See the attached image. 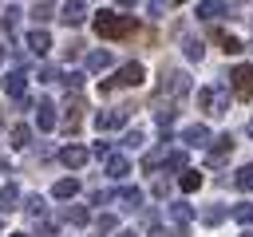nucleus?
Returning a JSON list of instances; mask_svg holds the SVG:
<instances>
[{"instance_id":"nucleus-10","label":"nucleus","mask_w":253,"mask_h":237,"mask_svg":"<svg viewBox=\"0 0 253 237\" xmlns=\"http://www.w3.org/2000/svg\"><path fill=\"white\" fill-rule=\"evenodd\" d=\"M126 115H130L126 107H119V111H99V115H95V126H99V130H115V126L126 122Z\"/></svg>"},{"instance_id":"nucleus-44","label":"nucleus","mask_w":253,"mask_h":237,"mask_svg":"<svg viewBox=\"0 0 253 237\" xmlns=\"http://www.w3.org/2000/svg\"><path fill=\"white\" fill-rule=\"evenodd\" d=\"M119 237H138V233H134V229H123V233H119Z\"/></svg>"},{"instance_id":"nucleus-33","label":"nucleus","mask_w":253,"mask_h":237,"mask_svg":"<svg viewBox=\"0 0 253 237\" xmlns=\"http://www.w3.org/2000/svg\"><path fill=\"white\" fill-rule=\"evenodd\" d=\"M186 166V150H166V170H182Z\"/></svg>"},{"instance_id":"nucleus-21","label":"nucleus","mask_w":253,"mask_h":237,"mask_svg":"<svg viewBox=\"0 0 253 237\" xmlns=\"http://www.w3.org/2000/svg\"><path fill=\"white\" fill-rule=\"evenodd\" d=\"M213 40L221 43V51H225V55H237V51H245V43H241L237 36H229V32H213Z\"/></svg>"},{"instance_id":"nucleus-26","label":"nucleus","mask_w":253,"mask_h":237,"mask_svg":"<svg viewBox=\"0 0 253 237\" xmlns=\"http://www.w3.org/2000/svg\"><path fill=\"white\" fill-rule=\"evenodd\" d=\"M229 217H233L237 225H253V201H237V205L229 209Z\"/></svg>"},{"instance_id":"nucleus-30","label":"nucleus","mask_w":253,"mask_h":237,"mask_svg":"<svg viewBox=\"0 0 253 237\" xmlns=\"http://www.w3.org/2000/svg\"><path fill=\"white\" fill-rule=\"evenodd\" d=\"M154 122H158L162 130H170V122H174V103H166V107H158V111H154Z\"/></svg>"},{"instance_id":"nucleus-48","label":"nucleus","mask_w":253,"mask_h":237,"mask_svg":"<svg viewBox=\"0 0 253 237\" xmlns=\"http://www.w3.org/2000/svg\"><path fill=\"white\" fill-rule=\"evenodd\" d=\"M12 237H28V233H12Z\"/></svg>"},{"instance_id":"nucleus-31","label":"nucleus","mask_w":253,"mask_h":237,"mask_svg":"<svg viewBox=\"0 0 253 237\" xmlns=\"http://www.w3.org/2000/svg\"><path fill=\"white\" fill-rule=\"evenodd\" d=\"M182 47H186V59H194V63H198V59L206 55V43H202V40H186Z\"/></svg>"},{"instance_id":"nucleus-47","label":"nucleus","mask_w":253,"mask_h":237,"mask_svg":"<svg viewBox=\"0 0 253 237\" xmlns=\"http://www.w3.org/2000/svg\"><path fill=\"white\" fill-rule=\"evenodd\" d=\"M0 63H4V47H0Z\"/></svg>"},{"instance_id":"nucleus-7","label":"nucleus","mask_w":253,"mask_h":237,"mask_svg":"<svg viewBox=\"0 0 253 237\" xmlns=\"http://www.w3.org/2000/svg\"><path fill=\"white\" fill-rule=\"evenodd\" d=\"M55 122H59L55 103H51V99H40V103H36V126H40V130H55Z\"/></svg>"},{"instance_id":"nucleus-11","label":"nucleus","mask_w":253,"mask_h":237,"mask_svg":"<svg viewBox=\"0 0 253 237\" xmlns=\"http://www.w3.org/2000/svg\"><path fill=\"white\" fill-rule=\"evenodd\" d=\"M229 154H233V134H221V138H213V146H210V166H221Z\"/></svg>"},{"instance_id":"nucleus-12","label":"nucleus","mask_w":253,"mask_h":237,"mask_svg":"<svg viewBox=\"0 0 253 237\" xmlns=\"http://www.w3.org/2000/svg\"><path fill=\"white\" fill-rule=\"evenodd\" d=\"M0 87H4V91H8L12 99H20V95L28 91V71H24V67H16V71H12V75H8V79H4Z\"/></svg>"},{"instance_id":"nucleus-28","label":"nucleus","mask_w":253,"mask_h":237,"mask_svg":"<svg viewBox=\"0 0 253 237\" xmlns=\"http://www.w3.org/2000/svg\"><path fill=\"white\" fill-rule=\"evenodd\" d=\"M87 217H91V213H87L83 205H67V209H63V221H71V225H87Z\"/></svg>"},{"instance_id":"nucleus-23","label":"nucleus","mask_w":253,"mask_h":237,"mask_svg":"<svg viewBox=\"0 0 253 237\" xmlns=\"http://www.w3.org/2000/svg\"><path fill=\"white\" fill-rule=\"evenodd\" d=\"M20 205V190L16 186H0V213H12Z\"/></svg>"},{"instance_id":"nucleus-19","label":"nucleus","mask_w":253,"mask_h":237,"mask_svg":"<svg viewBox=\"0 0 253 237\" xmlns=\"http://www.w3.org/2000/svg\"><path fill=\"white\" fill-rule=\"evenodd\" d=\"M111 63H115V55H111L107 47H99V51H91V55H87V71H107Z\"/></svg>"},{"instance_id":"nucleus-15","label":"nucleus","mask_w":253,"mask_h":237,"mask_svg":"<svg viewBox=\"0 0 253 237\" xmlns=\"http://www.w3.org/2000/svg\"><path fill=\"white\" fill-rule=\"evenodd\" d=\"M229 111V87H210V115H225Z\"/></svg>"},{"instance_id":"nucleus-41","label":"nucleus","mask_w":253,"mask_h":237,"mask_svg":"<svg viewBox=\"0 0 253 237\" xmlns=\"http://www.w3.org/2000/svg\"><path fill=\"white\" fill-rule=\"evenodd\" d=\"M166 190H170V182H166V178H158V182H154V194H158V198H166Z\"/></svg>"},{"instance_id":"nucleus-38","label":"nucleus","mask_w":253,"mask_h":237,"mask_svg":"<svg viewBox=\"0 0 253 237\" xmlns=\"http://www.w3.org/2000/svg\"><path fill=\"white\" fill-rule=\"evenodd\" d=\"M36 237H59V229H55V225H51V221H43V225H40V233H36Z\"/></svg>"},{"instance_id":"nucleus-40","label":"nucleus","mask_w":253,"mask_h":237,"mask_svg":"<svg viewBox=\"0 0 253 237\" xmlns=\"http://www.w3.org/2000/svg\"><path fill=\"white\" fill-rule=\"evenodd\" d=\"M91 154H99V158H107V154H111V142H95V150H91Z\"/></svg>"},{"instance_id":"nucleus-3","label":"nucleus","mask_w":253,"mask_h":237,"mask_svg":"<svg viewBox=\"0 0 253 237\" xmlns=\"http://www.w3.org/2000/svg\"><path fill=\"white\" fill-rule=\"evenodd\" d=\"M229 91H233L237 99H249V95H253V67H249V63H237V67L229 71Z\"/></svg>"},{"instance_id":"nucleus-22","label":"nucleus","mask_w":253,"mask_h":237,"mask_svg":"<svg viewBox=\"0 0 253 237\" xmlns=\"http://www.w3.org/2000/svg\"><path fill=\"white\" fill-rule=\"evenodd\" d=\"M51 194H55L59 201H67V198H75V194H79V178H59Z\"/></svg>"},{"instance_id":"nucleus-27","label":"nucleus","mask_w":253,"mask_h":237,"mask_svg":"<svg viewBox=\"0 0 253 237\" xmlns=\"http://www.w3.org/2000/svg\"><path fill=\"white\" fill-rule=\"evenodd\" d=\"M225 217H229L225 205H206V209H202V221H206V225H221Z\"/></svg>"},{"instance_id":"nucleus-16","label":"nucleus","mask_w":253,"mask_h":237,"mask_svg":"<svg viewBox=\"0 0 253 237\" xmlns=\"http://www.w3.org/2000/svg\"><path fill=\"white\" fill-rule=\"evenodd\" d=\"M24 43H28L36 55H47V51H51V36H47V32H40V28H36V32H28V36H24Z\"/></svg>"},{"instance_id":"nucleus-8","label":"nucleus","mask_w":253,"mask_h":237,"mask_svg":"<svg viewBox=\"0 0 253 237\" xmlns=\"http://www.w3.org/2000/svg\"><path fill=\"white\" fill-rule=\"evenodd\" d=\"M221 16H229V4L225 0H198V20H221Z\"/></svg>"},{"instance_id":"nucleus-18","label":"nucleus","mask_w":253,"mask_h":237,"mask_svg":"<svg viewBox=\"0 0 253 237\" xmlns=\"http://www.w3.org/2000/svg\"><path fill=\"white\" fill-rule=\"evenodd\" d=\"M24 213H28L32 221H43V217H47V201H43L40 194H28V198H24Z\"/></svg>"},{"instance_id":"nucleus-13","label":"nucleus","mask_w":253,"mask_h":237,"mask_svg":"<svg viewBox=\"0 0 253 237\" xmlns=\"http://www.w3.org/2000/svg\"><path fill=\"white\" fill-rule=\"evenodd\" d=\"M126 174H130V158H126V154H107V178L123 182Z\"/></svg>"},{"instance_id":"nucleus-49","label":"nucleus","mask_w":253,"mask_h":237,"mask_svg":"<svg viewBox=\"0 0 253 237\" xmlns=\"http://www.w3.org/2000/svg\"><path fill=\"white\" fill-rule=\"evenodd\" d=\"M174 4H186V0H174Z\"/></svg>"},{"instance_id":"nucleus-6","label":"nucleus","mask_w":253,"mask_h":237,"mask_svg":"<svg viewBox=\"0 0 253 237\" xmlns=\"http://www.w3.org/2000/svg\"><path fill=\"white\" fill-rule=\"evenodd\" d=\"M83 111H87V107H83L79 91H71V99L63 103V118H59V122H63V130H75V126H79V115H83Z\"/></svg>"},{"instance_id":"nucleus-34","label":"nucleus","mask_w":253,"mask_h":237,"mask_svg":"<svg viewBox=\"0 0 253 237\" xmlns=\"http://www.w3.org/2000/svg\"><path fill=\"white\" fill-rule=\"evenodd\" d=\"M59 79H63L67 91H79V87H83V75H79V71H67V75H59Z\"/></svg>"},{"instance_id":"nucleus-36","label":"nucleus","mask_w":253,"mask_h":237,"mask_svg":"<svg viewBox=\"0 0 253 237\" xmlns=\"http://www.w3.org/2000/svg\"><path fill=\"white\" fill-rule=\"evenodd\" d=\"M32 16H36V20H51V4H47V0H43V4H36V12H32Z\"/></svg>"},{"instance_id":"nucleus-9","label":"nucleus","mask_w":253,"mask_h":237,"mask_svg":"<svg viewBox=\"0 0 253 237\" xmlns=\"http://www.w3.org/2000/svg\"><path fill=\"white\" fill-rule=\"evenodd\" d=\"M146 79V71H142V63H123L119 67V75L111 79V83H123V87H138Z\"/></svg>"},{"instance_id":"nucleus-42","label":"nucleus","mask_w":253,"mask_h":237,"mask_svg":"<svg viewBox=\"0 0 253 237\" xmlns=\"http://www.w3.org/2000/svg\"><path fill=\"white\" fill-rule=\"evenodd\" d=\"M166 12V0H150V16H162Z\"/></svg>"},{"instance_id":"nucleus-46","label":"nucleus","mask_w":253,"mask_h":237,"mask_svg":"<svg viewBox=\"0 0 253 237\" xmlns=\"http://www.w3.org/2000/svg\"><path fill=\"white\" fill-rule=\"evenodd\" d=\"M249 138H253V118H249Z\"/></svg>"},{"instance_id":"nucleus-25","label":"nucleus","mask_w":253,"mask_h":237,"mask_svg":"<svg viewBox=\"0 0 253 237\" xmlns=\"http://www.w3.org/2000/svg\"><path fill=\"white\" fill-rule=\"evenodd\" d=\"M166 213H170V221H174V225H190V217H194V209H190L186 201H174Z\"/></svg>"},{"instance_id":"nucleus-4","label":"nucleus","mask_w":253,"mask_h":237,"mask_svg":"<svg viewBox=\"0 0 253 237\" xmlns=\"http://www.w3.org/2000/svg\"><path fill=\"white\" fill-rule=\"evenodd\" d=\"M55 158H59L67 170H79V166H87V158H91V154H87V146L67 142V146H59V154H55Z\"/></svg>"},{"instance_id":"nucleus-35","label":"nucleus","mask_w":253,"mask_h":237,"mask_svg":"<svg viewBox=\"0 0 253 237\" xmlns=\"http://www.w3.org/2000/svg\"><path fill=\"white\" fill-rule=\"evenodd\" d=\"M107 201H115V190H95L91 194V205H107Z\"/></svg>"},{"instance_id":"nucleus-39","label":"nucleus","mask_w":253,"mask_h":237,"mask_svg":"<svg viewBox=\"0 0 253 237\" xmlns=\"http://www.w3.org/2000/svg\"><path fill=\"white\" fill-rule=\"evenodd\" d=\"M99 229H103V233H111V229H115V217H111V213H103V217H99Z\"/></svg>"},{"instance_id":"nucleus-5","label":"nucleus","mask_w":253,"mask_h":237,"mask_svg":"<svg viewBox=\"0 0 253 237\" xmlns=\"http://www.w3.org/2000/svg\"><path fill=\"white\" fill-rule=\"evenodd\" d=\"M59 20H63L67 28H79V24L87 20V0H63V8H59Z\"/></svg>"},{"instance_id":"nucleus-43","label":"nucleus","mask_w":253,"mask_h":237,"mask_svg":"<svg viewBox=\"0 0 253 237\" xmlns=\"http://www.w3.org/2000/svg\"><path fill=\"white\" fill-rule=\"evenodd\" d=\"M134 4H142V0H119V8H134Z\"/></svg>"},{"instance_id":"nucleus-17","label":"nucleus","mask_w":253,"mask_h":237,"mask_svg":"<svg viewBox=\"0 0 253 237\" xmlns=\"http://www.w3.org/2000/svg\"><path fill=\"white\" fill-rule=\"evenodd\" d=\"M182 142H186V146H206V142H210V130H206L202 122H190V126L182 130Z\"/></svg>"},{"instance_id":"nucleus-2","label":"nucleus","mask_w":253,"mask_h":237,"mask_svg":"<svg viewBox=\"0 0 253 237\" xmlns=\"http://www.w3.org/2000/svg\"><path fill=\"white\" fill-rule=\"evenodd\" d=\"M158 95H162V99H186V95H190V75H186V71H162Z\"/></svg>"},{"instance_id":"nucleus-24","label":"nucleus","mask_w":253,"mask_h":237,"mask_svg":"<svg viewBox=\"0 0 253 237\" xmlns=\"http://www.w3.org/2000/svg\"><path fill=\"white\" fill-rule=\"evenodd\" d=\"M12 146H16V150H28V146H32V126L16 122V126H12Z\"/></svg>"},{"instance_id":"nucleus-45","label":"nucleus","mask_w":253,"mask_h":237,"mask_svg":"<svg viewBox=\"0 0 253 237\" xmlns=\"http://www.w3.org/2000/svg\"><path fill=\"white\" fill-rule=\"evenodd\" d=\"M241 237H253V229H249V225H245V229H241Z\"/></svg>"},{"instance_id":"nucleus-29","label":"nucleus","mask_w":253,"mask_h":237,"mask_svg":"<svg viewBox=\"0 0 253 237\" xmlns=\"http://www.w3.org/2000/svg\"><path fill=\"white\" fill-rule=\"evenodd\" d=\"M233 186H237V190H245V194H249V190H253V166H241V170H237V174H233Z\"/></svg>"},{"instance_id":"nucleus-32","label":"nucleus","mask_w":253,"mask_h":237,"mask_svg":"<svg viewBox=\"0 0 253 237\" xmlns=\"http://www.w3.org/2000/svg\"><path fill=\"white\" fill-rule=\"evenodd\" d=\"M142 142H146V138H142V130H126V134H123V150H138Z\"/></svg>"},{"instance_id":"nucleus-1","label":"nucleus","mask_w":253,"mask_h":237,"mask_svg":"<svg viewBox=\"0 0 253 237\" xmlns=\"http://www.w3.org/2000/svg\"><path fill=\"white\" fill-rule=\"evenodd\" d=\"M91 28L103 36V40H126L138 32V20L134 16H119V12H95Z\"/></svg>"},{"instance_id":"nucleus-50","label":"nucleus","mask_w":253,"mask_h":237,"mask_svg":"<svg viewBox=\"0 0 253 237\" xmlns=\"http://www.w3.org/2000/svg\"><path fill=\"white\" fill-rule=\"evenodd\" d=\"M0 130H4V118H0Z\"/></svg>"},{"instance_id":"nucleus-37","label":"nucleus","mask_w":253,"mask_h":237,"mask_svg":"<svg viewBox=\"0 0 253 237\" xmlns=\"http://www.w3.org/2000/svg\"><path fill=\"white\" fill-rule=\"evenodd\" d=\"M198 107L210 115V87H202V91H198Z\"/></svg>"},{"instance_id":"nucleus-14","label":"nucleus","mask_w":253,"mask_h":237,"mask_svg":"<svg viewBox=\"0 0 253 237\" xmlns=\"http://www.w3.org/2000/svg\"><path fill=\"white\" fill-rule=\"evenodd\" d=\"M115 201H119V209H138L142 205V190L138 186H123V190H115Z\"/></svg>"},{"instance_id":"nucleus-20","label":"nucleus","mask_w":253,"mask_h":237,"mask_svg":"<svg viewBox=\"0 0 253 237\" xmlns=\"http://www.w3.org/2000/svg\"><path fill=\"white\" fill-rule=\"evenodd\" d=\"M178 190H182V194H194V190H202V174L182 166V174H178Z\"/></svg>"}]
</instances>
